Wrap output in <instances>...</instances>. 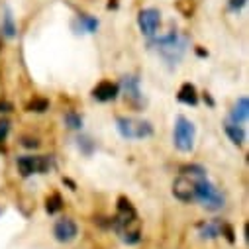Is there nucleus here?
<instances>
[{
    "mask_svg": "<svg viewBox=\"0 0 249 249\" xmlns=\"http://www.w3.org/2000/svg\"><path fill=\"white\" fill-rule=\"evenodd\" d=\"M122 89H124V92H126V96L130 98V100H140L142 98V92H140V81L136 79V77H124L122 79Z\"/></svg>",
    "mask_w": 249,
    "mask_h": 249,
    "instance_id": "12",
    "label": "nucleus"
},
{
    "mask_svg": "<svg viewBox=\"0 0 249 249\" xmlns=\"http://www.w3.org/2000/svg\"><path fill=\"white\" fill-rule=\"evenodd\" d=\"M81 20L85 22V26H87V30H89V32H94V30L98 28V22H96L94 18H89V16H83Z\"/></svg>",
    "mask_w": 249,
    "mask_h": 249,
    "instance_id": "21",
    "label": "nucleus"
},
{
    "mask_svg": "<svg viewBox=\"0 0 249 249\" xmlns=\"http://www.w3.org/2000/svg\"><path fill=\"white\" fill-rule=\"evenodd\" d=\"M77 233H79V228H77V224H75L71 218H61V220L55 224V228H53V235H55V239H57L59 243H69V241H73V239L77 237Z\"/></svg>",
    "mask_w": 249,
    "mask_h": 249,
    "instance_id": "7",
    "label": "nucleus"
},
{
    "mask_svg": "<svg viewBox=\"0 0 249 249\" xmlns=\"http://www.w3.org/2000/svg\"><path fill=\"white\" fill-rule=\"evenodd\" d=\"M222 222L220 220H210V222H202L198 226V235L202 239H216L218 235H222Z\"/></svg>",
    "mask_w": 249,
    "mask_h": 249,
    "instance_id": "11",
    "label": "nucleus"
},
{
    "mask_svg": "<svg viewBox=\"0 0 249 249\" xmlns=\"http://www.w3.org/2000/svg\"><path fill=\"white\" fill-rule=\"evenodd\" d=\"M2 32H4L6 37H14L16 36V26H14V18H12L10 10H6L4 16H2Z\"/></svg>",
    "mask_w": 249,
    "mask_h": 249,
    "instance_id": "15",
    "label": "nucleus"
},
{
    "mask_svg": "<svg viewBox=\"0 0 249 249\" xmlns=\"http://www.w3.org/2000/svg\"><path fill=\"white\" fill-rule=\"evenodd\" d=\"M61 206H63V200H61V196L55 193V195H51L47 200H45V208H47V212L49 214H55V212H59L61 210Z\"/></svg>",
    "mask_w": 249,
    "mask_h": 249,
    "instance_id": "16",
    "label": "nucleus"
},
{
    "mask_svg": "<svg viewBox=\"0 0 249 249\" xmlns=\"http://www.w3.org/2000/svg\"><path fill=\"white\" fill-rule=\"evenodd\" d=\"M226 134L230 136V140L235 143V145H241L245 142V132L243 128L239 126V124H233V122H226V126H224Z\"/></svg>",
    "mask_w": 249,
    "mask_h": 249,
    "instance_id": "14",
    "label": "nucleus"
},
{
    "mask_svg": "<svg viewBox=\"0 0 249 249\" xmlns=\"http://www.w3.org/2000/svg\"><path fill=\"white\" fill-rule=\"evenodd\" d=\"M138 24H140V30L145 36H153L157 32L159 24H161V12L155 10V8H145L138 16Z\"/></svg>",
    "mask_w": 249,
    "mask_h": 249,
    "instance_id": "8",
    "label": "nucleus"
},
{
    "mask_svg": "<svg viewBox=\"0 0 249 249\" xmlns=\"http://www.w3.org/2000/svg\"><path fill=\"white\" fill-rule=\"evenodd\" d=\"M195 191H196V180L186 177V175H180L173 182V195L182 202H193L195 200Z\"/></svg>",
    "mask_w": 249,
    "mask_h": 249,
    "instance_id": "6",
    "label": "nucleus"
},
{
    "mask_svg": "<svg viewBox=\"0 0 249 249\" xmlns=\"http://www.w3.org/2000/svg\"><path fill=\"white\" fill-rule=\"evenodd\" d=\"M47 108H49V102L45 98H36L34 102L28 104V110L30 112H45Z\"/></svg>",
    "mask_w": 249,
    "mask_h": 249,
    "instance_id": "19",
    "label": "nucleus"
},
{
    "mask_svg": "<svg viewBox=\"0 0 249 249\" xmlns=\"http://www.w3.org/2000/svg\"><path fill=\"white\" fill-rule=\"evenodd\" d=\"M153 45L159 49V53L169 61V63H177V61L182 57V53H184L186 41H184V37H180L178 34L173 32V34H167V36L155 39Z\"/></svg>",
    "mask_w": 249,
    "mask_h": 249,
    "instance_id": "4",
    "label": "nucleus"
},
{
    "mask_svg": "<svg viewBox=\"0 0 249 249\" xmlns=\"http://www.w3.org/2000/svg\"><path fill=\"white\" fill-rule=\"evenodd\" d=\"M175 147L182 153H189L195 147V124L186 120L184 116H178L175 122V132H173Z\"/></svg>",
    "mask_w": 249,
    "mask_h": 249,
    "instance_id": "3",
    "label": "nucleus"
},
{
    "mask_svg": "<svg viewBox=\"0 0 249 249\" xmlns=\"http://www.w3.org/2000/svg\"><path fill=\"white\" fill-rule=\"evenodd\" d=\"M230 118H231L233 124H239V126L247 122V118H249V102H247L245 96H241V98L233 104V110H231Z\"/></svg>",
    "mask_w": 249,
    "mask_h": 249,
    "instance_id": "10",
    "label": "nucleus"
},
{
    "mask_svg": "<svg viewBox=\"0 0 249 249\" xmlns=\"http://www.w3.org/2000/svg\"><path fill=\"white\" fill-rule=\"evenodd\" d=\"M12 110V104L8 102H0V112H10Z\"/></svg>",
    "mask_w": 249,
    "mask_h": 249,
    "instance_id": "24",
    "label": "nucleus"
},
{
    "mask_svg": "<svg viewBox=\"0 0 249 249\" xmlns=\"http://www.w3.org/2000/svg\"><path fill=\"white\" fill-rule=\"evenodd\" d=\"M195 200H198L206 210L216 212L222 210L226 204L224 193L218 189L216 184H212L208 178H198L196 180V191H195Z\"/></svg>",
    "mask_w": 249,
    "mask_h": 249,
    "instance_id": "1",
    "label": "nucleus"
},
{
    "mask_svg": "<svg viewBox=\"0 0 249 249\" xmlns=\"http://www.w3.org/2000/svg\"><path fill=\"white\" fill-rule=\"evenodd\" d=\"M132 212H136L132 202L126 196H120L118 198V214H132Z\"/></svg>",
    "mask_w": 249,
    "mask_h": 249,
    "instance_id": "18",
    "label": "nucleus"
},
{
    "mask_svg": "<svg viewBox=\"0 0 249 249\" xmlns=\"http://www.w3.org/2000/svg\"><path fill=\"white\" fill-rule=\"evenodd\" d=\"M22 145H24V147H34V149H36L39 143H37V140H32V138H24V140H22Z\"/></svg>",
    "mask_w": 249,
    "mask_h": 249,
    "instance_id": "23",
    "label": "nucleus"
},
{
    "mask_svg": "<svg viewBox=\"0 0 249 249\" xmlns=\"http://www.w3.org/2000/svg\"><path fill=\"white\" fill-rule=\"evenodd\" d=\"M65 124H67L71 130H81L83 118H81L79 114H75V112H69V114H65Z\"/></svg>",
    "mask_w": 249,
    "mask_h": 249,
    "instance_id": "17",
    "label": "nucleus"
},
{
    "mask_svg": "<svg viewBox=\"0 0 249 249\" xmlns=\"http://www.w3.org/2000/svg\"><path fill=\"white\" fill-rule=\"evenodd\" d=\"M10 132V122L8 120H0V142H4Z\"/></svg>",
    "mask_w": 249,
    "mask_h": 249,
    "instance_id": "20",
    "label": "nucleus"
},
{
    "mask_svg": "<svg viewBox=\"0 0 249 249\" xmlns=\"http://www.w3.org/2000/svg\"><path fill=\"white\" fill-rule=\"evenodd\" d=\"M118 132L126 140H143L153 136V126L147 120H136V118H118Z\"/></svg>",
    "mask_w": 249,
    "mask_h": 249,
    "instance_id": "2",
    "label": "nucleus"
},
{
    "mask_svg": "<svg viewBox=\"0 0 249 249\" xmlns=\"http://www.w3.org/2000/svg\"><path fill=\"white\" fill-rule=\"evenodd\" d=\"M177 98H178L182 104L195 106V104L198 102V94H196V89H195V85H191V83H184V85L178 89V94H177Z\"/></svg>",
    "mask_w": 249,
    "mask_h": 249,
    "instance_id": "13",
    "label": "nucleus"
},
{
    "mask_svg": "<svg viewBox=\"0 0 249 249\" xmlns=\"http://www.w3.org/2000/svg\"><path fill=\"white\" fill-rule=\"evenodd\" d=\"M51 167V159L49 157H32V155H24L18 157V169L22 177H30L34 173H45Z\"/></svg>",
    "mask_w": 249,
    "mask_h": 249,
    "instance_id": "5",
    "label": "nucleus"
},
{
    "mask_svg": "<svg viewBox=\"0 0 249 249\" xmlns=\"http://www.w3.org/2000/svg\"><path fill=\"white\" fill-rule=\"evenodd\" d=\"M92 96L100 102H108V100H114L118 96V85L110 83V81H102L98 83L94 89H92Z\"/></svg>",
    "mask_w": 249,
    "mask_h": 249,
    "instance_id": "9",
    "label": "nucleus"
},
{
    "mask_svg": "<svg viewBox=\"0 0 249 249\" xmlns=\"http://www.w3.org/2000/svg\"><path fill=\"white\" fill-rule=\"evenodd\" d=\"M245 2H247V0H230L228 4H230L231 10H241V8L245 6Z\"/></svg>",
    "mask_w": 249,
    "mask_h": 249,
    "instance_id": "22",
    "label": "nucleus"
}]
</instances>
